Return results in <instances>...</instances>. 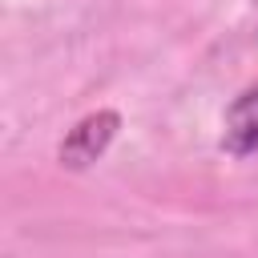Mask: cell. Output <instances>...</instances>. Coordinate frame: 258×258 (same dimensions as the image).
Listing matches in <instances>:
<instances>
[{
  "label": "cell",
  "instance_id": "obj_1",
  "mask_svg": "<svg viewBox=\"0 0 258 258\" xmlns=\"http://www.w3.org/2000/svg\"><path fill=\"white\" fill-rule=\"evenodd\" d=\"M222 129H226L222 133V145L226 149H234V153H258V89L242 93L230 105Z\"/></svg>",
  "mask_w": 258,
  "mask_h": 258
},
{
  "label": "cell",
  "instance_id": "obj_2",
  "mask_svg": "<svg viewBox=\"0 0 258 258\" xmlns=\"http://www.w3.org/2000/svg\"><path fill=\"white\" fill-rule=\"evenodd\" d=\"M113 125H117V117L113 113H101V117H89V121H81L77 129H73V137L60 145V157H69L73 165H85V161H93L105 145H109V137H113Z\"/></svg>",
  "mask_w": 258,
  "mask_h": 258
},
{
  "label": "cell",
  "instance_id": "obj_3",
  "mask_svg": "<svg viewBox=\"0 0 258 258\" xmlns=\"http://www.w3.org/2000/svg\"><path fill=\"white\" fill-rule=\"evenodd\" d=\"M254 4H258V0H254Z\"/></svg>",
  "mask_w": 258,
  "mask_h": 258
}]
</instances>
